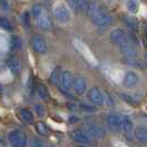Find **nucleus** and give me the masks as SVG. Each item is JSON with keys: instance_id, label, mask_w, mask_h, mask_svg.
Instances as JSON below:
<instances>
[{"instance_id": "11", "label": "nucleus", "mask_w": 147, "mask_h": 147, "mask_svg": "<svg viewBox=\"0 0 147 147\" xmlns=\"http://www.w3.org/2000/svg\"><path fill=\"white\" fill-rule=\"evenodd\" d=\"M71 137L73 138L76 143H81V144H88L91 143V137L88 135V133L83 132L81 129H74L71 132Z\"/></svg>"}, {"instance_id": "27", "label": "nucleus", "mask_w": 147, "mask_h": 147, "mask_svg": "<svg viewBox=\"0 0 147 147\" xmlns=\"http://www.w3.org/2000/svg\"><path fill=\"white\" fill-rule=\"evenodd\" d=\"M22 22L26 24V26H29L30 23V17H29V13L26 11L23 15H22Z\"/></svg>"}, {"instance_id": "9", "label": "nucleus", "mask_w": 147, "mask_h": 147, "mask_svg": "<svg viewBox=\"0 0 147 147\" xmlns=\"http://www.w3.org/2000/svg\"><path fill=\"white\" fill-rule=\"evenodd\" d=\"M88 100L95 105H102L103 104V94L97 88H90V91L88 92Z\"/></svg>"}, {"instance_id": "19", "label": "nucleus", "mask_w": 147, "mask_h": 147, "mask_svg": "<svg viewBox=\"0 0 147 147\" xmlns=\"http://www.w3.org/2000/svg\"><path fill=\"white\" fill-rule=\"evenodd\" d=\"M135 136H136V138L142 142V143H145L146 142V138H147V132L145 128H143V127H138L136 131H135Z\"/></svg>"}, {"instance_id": "20", "label": "nucleus", "mask_w": 147, "mask_h": 147, "mask_svg": "<svg viewBox=\"0 0 147 147\" xmlns=\"http://www.w3.org/2000/svg\"><path fill=\"white\" fill-rule=\"evenodd\" d=\"M123 19H124V22H125L126 24H127V27H128L129 29L134 30V31H136V30L138 29V28H137V27H138V23H137V21H136L134 18L125 16Z\"/></svg>"}, {"instance_id": "26", "label": "nucleus", "mask_w": 147, "mask_h": 147, "mask_svg": "<svg viewBox=\"0 0 147 147\" xmlns=\"http://www.w3.org/2000/svg\"><path fill=\"white\" fill-rule=\"evenodd\" d=\"M11 43H12V48L13 49H20L22 45V41L19 37H12Z\"/></svg>"}, {"instance_id": "25", "label": "nucleus", "mask_w": 147, "mask_h": 147, "mask_svg": "<svg viewBox=\"0 0 147 147\" xmlns=\"http://www.w3.org/2000/svg\"><path fill=\"white\" fill-rule=\"evenodd\" d=\"M127 9L131 12H136L138 9V2L136 0H128L127 1Z\"/></svg>"}, {"instance_id": "17", "label": "nucleus", "mask_w": 147, "mask_h": 147, "mask_svg": "<svg viewBox=\"0 0 147 147\" xmlns=\"http://www.w3.org/2000/svg\"><path fill=\"white\" fill-rule=\"evenodd\" d=\"M90 1L88 0H76L75 2V10L80 11V12H85L88 10Z\"/></svg>"}, {"instance_id": "13", "label": "nucleus", "mask_w": 147, "mask_h": 147, "mask_svg": "<svg viewBox=\"0 0 147 147\" xmlns=\"http://www.w3.org/2000/svg\"><path fill=\"white\" fill-rule=\"evenodd\" d=\"M138 83V76L135 72H127L124 76L123 80V84L124 86L127 88H132L134 86H136Z\"/></svg>"}, {"instance_id": "15", "label": "nucleus", "mask_w": 147, "mask_h": 147, "mask_svg": "<svg viewBox=\"0 0 147 147\" xmlns=\"http://www.w3.org/2000/svg\"><path fill=\"white\" fill-rule=\"evenodd\" d=\"M8 66H9V69L11 70V72L15 74V75H19V74H20V71H21V63L19 62L18 59L9 60Z\"/></svg>"}, {"instance_id": "29", "label": "nucleus", "mask_w": 147, "mask_h": 147, "mask_svg": "<svg viewBox=\"0 0 147 147\" xmlns=\"http://www.w3.org/2000/svg\"><path fill=\"white\" fill-rule=\"evenodd\" d=\"M33 147H43V143L40 140H33Z\"/></svg>"}, {"instance_id": "8", "label": "nucleus", "mask_w": 147, "mask_h": 147, "mask_svg": "<svg viewBox=\"0 0 147 147\" xmlns=\"http://www.w3.org/2000/svg\"><path fill=\"white\" fill-rule=\"evenodd\" d=\"M119 49H121V52L122 54L126 57L127 59H134L136 57V50H135V47L133 44L132 41H129L127 39V41L124 42L122 45H119Z\"/></svg>"}, {"instance_id": "18", "label": "nucleus", "mask_w": 147, "mask_h": 147, "mask_svg": "<svg viewBox=\"0 0 147 147\" xmlns=\"http://www.w3.org/2000/svg\"><path fill=\"white\" fill-rule=\"evenodd\" d=\"M133 129V123L132 121L126 116H123V119H122V128L121 131H124L125 133H129Z\"/></svg>"}, {"instance_id": "16", "label": "nucleus", "mask_w": 147, "mask_h": 147, "mask_svg": "<svg viewBox=\"0 0 147 147\" xmlns=\"http://www.w3.org/2000/svg\"><path fill=\"white\" fill-rule=\"evenodd\" d=\"M19 116L21 118L22 121L24 122V123H33V114L30 112L29 110H27V109H22L20 110L19 112Z\"/></svg>"}, {"instance_id": "2", "label": "nucleus", "mask_w": 147, "mask_h": 147, "mask_svg": "<svg viewBox=\"0 0 147 147\" xmlns=\"http://www.w3.org/2000/svg\"><path fill=\"white\" fill-rule=\"evenodd\" d=\"M9 142L13 147H27V136L20 129H15L10 132Z\"/></svg>"}, {"instance_id": "5", "label": "nucleus", "mask_w": 147, "mask_h": 147, "mask_svg": "<svg viewBox=\"0 0 147 147\" xmlns=\"http://www.w3.org/2000/svg\"><path fill=\"white\" fill-rule=\"evenodd\" d=\"M86 133L90 137H94L96 140L103 138L105 136V129L96 123H90L86 125Z\"/></svg>"}, {"instance_id": "23", "label": "nucleus", "mask_w": 147, "mask_h": 147, "mask_svg": "<svg viewBox=\"0 0 147 147\" xmlns=\"http://www.w3.org/2000/svg\"><path fill=\"white\" fill-rule=\"evenodd\" d=\"M0 27L5 30H12V23L7 18H0Z\"/></svg>"}, {"instance_id": "4", "label": "nucleus", "mask_w": 147, "mask_h": 147, "mask_svg": "<svg viewBox=\"0 0 147 147\" xmlns=\"http://www.w3.org/2000/svg\"><path fill=\"white\" fill-rule=\"evenodd\" d=\"M33 18L36 19V22H37V24L39 28H41V29H43V30H50L52 28L51 19L49 18L48 13L45 12L44 8L38 13L37 16H34Z\"/></svg>"}, {"instance_id": "22", "label": "nucleus", "mask_w": 147, "mask_h": 147, "mask_svg": "<svg viewBox=\"0 0 147 147\" xmlns=\"http://www.w3.org/2000/svg\"><path fill=\"white\" fill-rule=\"evenodd\" d=\"M37 91H38V93H39V95H40V97H42L43 100H47V98L49 97L48 90H47V88H45L44 85H42V84H39V85H38Z\"/></svg>"}, {"instance_id": "30", "label": "nucleus", "mask_w": 147, "mask_h": 147, "mask_svg": "<svg viewBox=\"0 0 147 147\" xmlns=\"http://www.w3.org/2000/svg\"><path fill=\"white\" fill-rule=\"evenodd\" d=\"M82 109H84L83 111H95L94 110V107H92V106H88V105H82Z\"/></svg>"}, {"instance_id": "21", "label": "nucleus", "mask_w": 147, "mask_h": 147, "mask_svg": "<svg viewBox=\"0 0 147 147\" xmlns=\"http://www.w3.org/2000/svg\"><path fill=\"white\" fill-rule=\"evenodd\" d=\"M36 131H37L38 134L41 135V136H44V135L48 134L47 125H45L44 123H42V122H38V123H36Z\"/></svg>"}, {"instance_id": "6", "label": "nucleus", "mask_w": 147, "mask_h": 147, "mask_svg": "<svg viewBox=\"0 0 147 147\" xmlns=\"http://www.w3.org/2000/svg\"><path fill=\"white\" fill-rule=\"evenodd\" d=\"M31 45H32L33 50L37 52V53H40V54L45 53V52H47V49H48L47 42H45L44 38L42 37V36H40V34L33 36L32 40H31Z\"/></svg>"}, {"instance_id": "7", "label": "nucleus", "mask_w": 147, "mask_h": 147, "mask_svg": "<svg viewBox=\"0 0 147 147\" xmlns=\"http://www.w3.org/2000/svg\"><path fill=\"white\" fill-rule=\"evenodd\" d=\"M111 42L115 45H122V44L127 41V36H126L125 31L122 29H115L111 32Z\"/></svg>"}, {"instance_id": "28", "label": "nucleus", "mask_w": 147, "mask_h": 147, "mask_svg": "<svg viewBox=\"0 0 147 147\" xmlns=\"http://www.w3.org/2000/svg\"><path fill=\"white\" fill-rule=\"evenodd\" d=\"M36 111H37L38 115L39 116H42V115H44V109L42 105H36Z\"/></svg>"}, {"instance_id": "1", "label": "nucleus", "mask_w": 147, "mask_h": 147, "mask_svg": "<svg viewBox=\"0 0 147 147\" xmlns=\"http://www.w3.org/2000/svg\"><path fill=\"white\" fill-rule=\"evenodd\" d=\"M88 15L91 19V21L93 22L97 27H107L110 26L112 22V17L111 15L104 9L97 1H92L90 2L88 8Z\"/></svg>"}, {"instance_id": "31", "label": "nucleus", "mask_w": 147, "mask_h": 147, "mask_svg": "<svg viewBox=\"0 0 147 147\" xmlns=\"http://www.w3.org/2000/svg\"><path fill=\"white\" fill-rule=\"evenodd\" d=\"M69 1V3H70V6L73 8L74 10H75V2H76V0H67Z\"/></svg>"}, {"instance_id": "3", "label": "nucleus", "mask_w": 147, "mask_h": 147, "mask_svg": "<svg viewBox=\"0 0 147 147\" xmlns=\"http://www.w3.org/2000/svg\"><path fill=\"white\" fill-rule=\"evenodd\" d=\"M53 15H54V18H55L58 21L62 22V23L67 22L70 20V17H71L69 8L66 7L65 5H63V3H60V5H58L57 7L54 8Z\"/></svg>"}, {"instance_id": "10", "label": "nucleus", "mask_w": 147, "mask_h": 147, "mask_svg": "<svg viewBox=\"0 0 147 147\" xmlns=\"http://www.w3.org/2000/svg\"><path fill=\"white\" fill-rule=\"evenodd\" d=\"M60 84H61V86L63 90H65V91H69L70 88H72V84H73V76H72V74L71 72H69V71H63L61 75H60Z\"/></svg>"}, {"instance_id": "34", "label": "nucleus", "mask_w": 147, "mask_h": 147, "mask_svg": "<svg viewBox=\"0 0 147 147\" xmlns=\"http://www.w3.org/2000/svg\"><path fill=\"white\" fill-rule=\"evenodd\" d=\"M49 147H54V146H49Z\"/></svg>"}, {"instance_id": "33", "label": "nucleus", "mask_w": 147, "mask_h": 147, "mask_svg": "<svg viewBox=\"0 0 147 147\" xmlns=\"http://www.w3.org/2000/svg\"><path fill=\"white\" fill-rule=\"evenodd\" d=\"M79 147H86V146H79Z\"/></svg>"}, {"instance_id": "14", "label": "nucleus", "mask_w": 147, "mask_h": 147, "mask_svg": "<svg viewBox=\"0 0 147 147\" xmlns=\"http://www.w3.org/2000/svg\"><path fill=\"white\" fill-rule=\"evenodd\" d=\"M122 119H123V116H121L118 114H110L107 116V124L112 128H114L116 131H121V128H122Z\"/></svg>"}, {"instance_id": "12", "label": "nucleus", "mask_w": 147, "mask_h": 147, "mask_svg": "<svg viewBox=\"0 0 147 147\" xmlns=\"http://www.w3.org/2000/svg\"><path fill=\"white\" fill-rule=\"evenodd\" d=\"M72 86H73L74 92H75L76 94L81 95V94H83V93L86 91V81H85L84 78L78 76L75 80H73Z\"/></svg>"}, {"instance_id": "24", "label": "nucleus", "mask_w": 147, "mask_h": 147, "mask_svg": "<svg viewBox=\"0 0 147 147\" xmlns=\"http://www.w3.org/2000/svg\"><path fill=\"white\" fill-rule=\"evenodd\" d=\"M60 79V69H55L50 75V82H51L53 85H55Z\"/></svg>"}, {"instance_id": "32", "label": "nucleus", "mask_w": 147, "mask_h": 147, "mask_svg": "<svg viewBox=\"0 0 147 147\" xmlns=\"http://www.w3.org/2000/svg\"><path fill=\"white\" fill-rule=\"evenodd\" d=\"M0 92H1V84H0Z\"/></svg>"}]
</instances>
